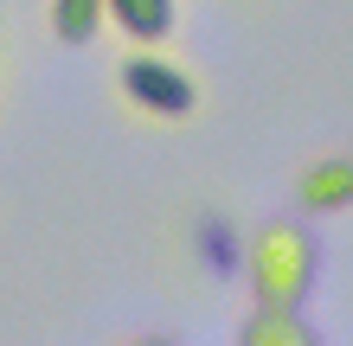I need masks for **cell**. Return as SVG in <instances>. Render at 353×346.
<instances>
[{"label": "cell", "instance_id": "cell-1", "mask_svg": "<svg viewBox=\"0 0 353 346\" xmlns=\"http://www.w3.org/2000/svg\"><path fill=\"white\" fill-rule=\"evenodd\" d=\"M251 276H257V301L263 308H296L315 282V244H308L296 225H270L251 250Z\"/></svg>", "mask_w": 353, "mask_h": 346}, {"label": "cell", "instance_id": "cell-2", "mask_svg": "<svg viewBox=\"0 0 353 346\" xmlns=\"http://www.w3.org/2000/svg\"><path fill=\"white\" fill-rule=\"evenodd\" d=\"M122 96H129L135 109L161 116V122H186L193 103H199V96H193V77L174 71L168 58H154V52H141V58L122 65Z\"/></svg>", "mask_w": 353, "mask_h": 346}, {"label": "cell", "instance_id": "cell-3", "mask_svg": "<svg viewBox=\"0 0 353 346\" xmlns=\"http://www.w3.org/2000/svg\"><path fill=\"white\" fill-rule=\"evenodd\" d=\"M302 206L308 212H347L353 206V154H327L302 173Z\"/></svg>", "mask_w": 353, "mask_h": 346}, {"label": "cell", "instance_id": "cell-4", "mask_svg": "<svg viewBox=\"0 0 353 346\" xmlns=\"http://www.w3.org/2000/svg\"><path fill=\"white\" fill-rule=\"evenodd\" d=\"M110 7V19L129 39H141V45H161V39L174 32V0H103Z\"/></svg>", "mask_w": 353, "mask_h": 346}, {"label": "cell", "instance_id": "cell-5", "mask_svg": "<svg viewBox=\"0 0 353 346\" xmlns=\"http://www.w3.org/2000/svg\"><path fill=\"white\" fill-rule=\"evenodd\" d=\"M103 19H110V7H103V0H52V32L71 39V45H90Z\"/></svg>", "mask_w": 353, "mask_h": 346}]
</instances>
